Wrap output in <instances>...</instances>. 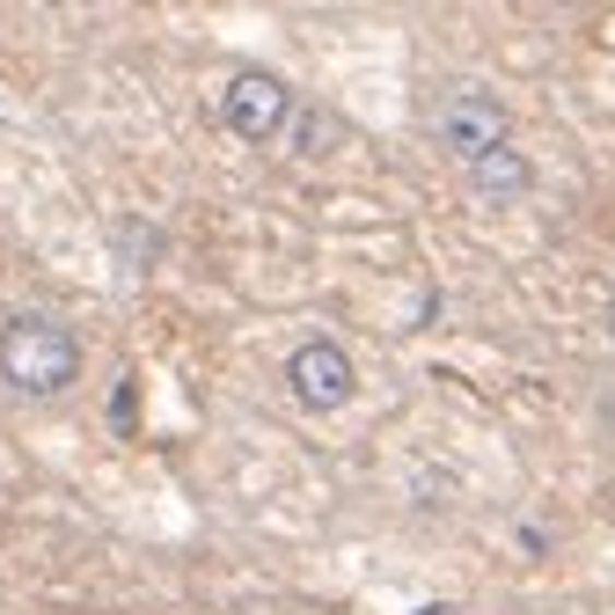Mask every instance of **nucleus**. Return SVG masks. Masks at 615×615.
Returning a JSON list of instances; mask_svg holds the SVG:
<instances>
[{"mask_svg": "<svg viewBox=\"0 0 615 615\" xmlns=\"http://www.w3.org/2000/svg\"><path fill=\"white\" fill-rule=\"evenodd\" d=\"M433 140H440L454 162H484V154L513 147V125H506V103L498 96H484V88H447Z\"/></svg>", "mask_w": 615, "mask_h": 615, "instance_id": "f03ea898", "label": "nucleus"}, {"mask_svg": "<svg viewBox=\"0 0 615 615\" xmlns=\"http://www.w3.org/2000/svg\"><path fill=\"white\" fill-rule=\"evenodd\" d=\"M608 338H615V300H608Z\"/></svg>", "mask_w": 615, "mask_h": 615, "instance_id": "423d86ee", "label": "nucleus"}, {"mask_svg": "<svg viewBox=\"0 0 615 615\" xmlns=\"http://www.w3.org/2000/svg\"><path fill=\"white\" fill-rule=\"evenodd\" d=\"M286 118H294V88H286L279 74H264V67H243V74L221 88V125L235 132V140H249V147L279 140Z\"/></svg>", "mask_w": 615, "mask_h": 615, "instance_id": "7ed1b4c3", "label": "nucleus"}, {"mask_svg": "<svg viewBox=\"0 0 615 615\" xmlns=\"http://www.w3.org/2000/svg\"><path fill=\"white\" fill-rule=\"evenodd\" d=\"M0 381L23 395H59L81 381V338L59 316H8L0 322Z\"/></svg>", "mask_w": 615, "mask_h": 615, "instance_id": "f257e3e1", "label": "nucleus"}, {"mask_svg": "<svg viewBox=\"0 0 615 615\" xmlns=\"http://www.w3.org/2000/svg\"><path fill=\"white\" fill-rule=\"evenodd\" d=\"M286 381H294L300 411H316V418L345 411L352 395H359V367H352V352L338 345V338H308V345H294V359H286Z\"/></svg>", "mask_w": 615, "mask_h": 615, "instance_id": "20e7f679", "label": "nucleus"}, {"mask_svg": "<svg viewBox=\"0 0 615 615\" xmlns=\"http://www.w3.org/2000/svg\"><path fill=\"white\" fill-rule=\"evenodd\" d=\"M469 184H476V198H520L535 184V162L520 147H498V154H484V162H469Z\"/></svg>", "mask_w": 615, "mask_h": 615, "instance_id": "39448f33", "label": "nucleus"}]
</instances>
